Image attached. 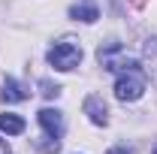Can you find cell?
<instances>
[{
    "label": "cell",
    "mask_w": 157,
    "mask_h": 154,
    "mask_svg": "<svg viewBox=\"0 0 157 154\" xmlns=\"http://www.w3.org/2000/svg\"><path fill=\"white\" fill-rule=\"evenodd\" d=\"M78 60H82V45H78L76 39H60V42H55L48 48V64L55 70H60V73L78 67Z\"/></svg>",
    "instance_id": "1"
},
{
    "label": "cell",
    "mask_w": 157,
    "mask_h": 154,
    "mask_svg": "<svg viewBox=\"0 0 157 154\" xmlns=\"http://www.w3.org/2000/svg\"><path fill=\"white\" fill-rule=\"evenodd\" d=\"M142 91H145V76H142V70H127V73H121L118 82H115V97L124 100V103L139 100Z\"/></svg>",
    "instance_id": "2"
},
{
    "label": "cell",
    "mask_w": 157,
    "mask_h": 154,
    "mask_svg": "<svg viewBox=\"0 0 157 154\" xmlns=\"http://www.w3.org/2000/svg\"><path fill=\"white\" fill-rule=\"evenodd\" d=\"M36 118H39V124H42V130H45V136H55V139L63 136V118H60L58 109H42Z\"/></svg>",
    "instance_id": "3"
},
{
    "label": "cell",
    "mask_w": 157,
    "mask_h": 154,
    "mask_svg": "<svg viewBox=\"0 0 157 154\" xmlns=\"http://www.w3.org/2000/svg\"><path fill=\"white\" fill-rule=\"evenodd\" d=\"M85 115L91 118L94 124H106V121H109V109H106V103H103L97 94H91L85 100Z\"/></svg>",
    "instance_id": "4"
},
{
    "label": "cell",
    "mask_w": 157,
    "mask_h": 154,
    "mask_svg": "<svg viewBox=\"0 0 157 154\" xmlns=\"http://www.w3.org/2000/svg\"><path fill=\"white\" fill-rule=\"evenodd\" d=\"M0 97H3L6 103H21V100H27V97H30V91H27L21 82H15V79H6V82H3Z\"/></svg>",
    "instance_id": "5"
},
{
    "label": "cell",
    "mask_w": 157,
    "mask_h": 154,
    "mask_svg": "<svg viewBox=\"0 0 157 154\" xmlns=\"http://www.w3.org/2000/svg\"><path fill=\"white\" fill-rule=\"evenodd\" d=\"M0 133H6V136H18V133H24V118H18V115H0Z\"/></svg>",
    "instance_id": "6"
},
{
    "label": "cell",
    "mask_w": 157,
    "mask_h": 154,
    "mask_svg": "<svg viewBox=\"0 0 157 154\" xmlns=\"http://www.w3.org/2000/svg\"><path fill=\"white\" fill-rule=\"evenodd\" d=\"M70 15H73L76 21H88V24L100 18V12H97V6H94V3H76V6L70 9Z\"/></svg>",
    "instance_id": "7"
},
{
    "label": "cell",
    "mask_w": 157,
    "mask_h": 154,
    "mask_svg": "<svg viewBox=\"0 0 157 154\" xmlns=\"http://www.w3.org/2000/svg\"><path fill=\"white\" fill-rule=\"evenodd\" d=\"M145 70H148V76L157 82V37L145 42Z\"/></svg>",
    "instance_id": "8"
},
{
    "label": "cell",
    "mask_w": 157,
    "mask_h": 154,
    "mask_svg": "<svg viewBox=\"0 0 157 154\" xmlns=\"http://www.w3.org/2000/svg\"><path fill=\"white\" fill-rule=\"evenodd\" d=\"M39 88H42V94H45V97H58V94H60L58 85H52V82H45V79L39 82Z\"/></svg>",
    "instance_id": "9"
},
{
    "label": "cell",
    "mask_w": 157,
    "mask_h": 154,
    "mask_svg": "<svg viewBox=\"0 0 157 154\" xmlns=\"http://www.w3.org/2000/svg\"><path fill=\"white\" fill-rule=\"evenodd\" d=\"M0 154H12V151H9V145H6V139H0Z\"/></svg>",
    "instance_id": "10"
},
{
    "label": "cell",
    "mask_w": 157,
    "mask_h": 154,
    "mask_svg": "<svg viewBox=\"0 0 157 154\" xmlns=\"http://www.w3.org/2000/svg\"><path fill=\"white\" fill-rule=\"evenodd\" d=\"M109 154H130V148H115V151H109Z\"/></svg>",
    "instance_id": "11"
},
{
    "label": "cell",
    "mask_w": 157,
    "mask_h": 154,
    "mask_svg": "<svg viewBox=\"0 0 157 154\" xmlns=\"http://www.w3.org/2000/svg\"><path fill=\"white\" fill-rule=\"evenodd\" d=\"M151 154H157V145H154V148H151Z\"/></svg>",
    "instance_id": "12"
}]
</instances>
